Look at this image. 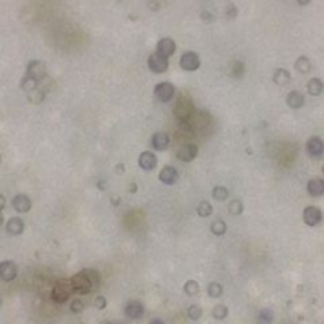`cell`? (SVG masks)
<instances>
[{"label":"cell","mask_w":324,"mask_h":324,"mask_svg":"<svg viewBox=\"0 0 324 324\" xmlns=\"http://www.w3.org/2000/svg\"><path fill=\"white\" fill-rule=\"evenodd\" d=\"M174 116L180 124H188L195 116V106L192 98H188L185 95L179 97L177 103L174 106Z\"/></svg>","instance_id":"1"},{"label":"cell","mask_w":324,"mask_h":324,"mask_svg":"<svg viewBox=\"0 0 324 324\" xmlns=\"http://www.w3.org/2000/svg\"><path fill=\"white\" fill-rule=\"evenodd\" d=\"M72 293H75L73 286H72V280L62 278L54 285L52 291H51V298L54 302H57V304H63V302H67L70 299Z\"/></svg>","instance_id":"2"},{"label":"cell","mask_w":324,"mask_h":324,"mask_svg":"<svg viewBox=\"0 0 324 324\" xmlns=\"http://www.w3.org/2000/svg\"><path fill=\"white\" fill-rule=\"evenodd\" d=\"M70 280H72L73 291L76 294H89L94 288V283L90 281V278L86 275V272L84 271L79 272V274H76V275H73Z\"/></svg>","instance_id":"3"},{"label":"cell","mask_w":324,"mask_h":324,"mask_svg":"<svg viewBox=\"0 0 324 324\" xmlns=\"http://www.w3.org/2000/svg\"><path fill=\"white\" fill-rule=\"evenodd\" d=\"M153 94L157 97V100L161 103H168L171 101L174 95H175V87L173 86L171 82H160L155 86L153 89Z\"/></svg>","instance_id":"4"},{"label":"cell","mask_w":324,"mask_h":324,"mask_svg":"<svg viewBox=\"0 0 324 324\" xmlns=\"http://www.w3.org/2000/svg\"><path fill=\"white\" fill-rule=\"evenodd\" d=\"M147 67H149L150 72L153 73H165L168 67H170V62H168V57L161 55L160 52H153L149 55V59H147Z\"/></svg>","instance_id":"5"},{"label":"cell","mask_w":324,"mask_h":324,"mask_svg":"<svg viewBox=\"0 0 324 324\" xmlns=\"http://www.w3.org/2000/svg\"><path fill=\"white\" fill-rule=\"evenodd\" d=\"M179 63H180V68L185 70V72H196V70L201 67V59L195 51H187L182 54Z\"/></svg>","instance_id":"6"},{"label":"cell","mask_w":324,"mask_h":324,"mask_svg":"<svg viewBox=\"0 0 324 324\" xmlns=\"http://www.w3.org/2000/svg\"><path fill=\"white\" fill-rule=\"evenodd\" d=\"M196 155H198V146L193 143H185L177 149L175 157L184 163H188V161H193L196 158Z\"/></svg>","instance_id":"7"},{"label":"cell","mask_w":324,"mask_h":324,"mask_svg":"<svg viewBox=\"0 0 324 324\" xmlns=\"http://www.w3.org/2000/svg\"><path fill=\"white\" fill-rule=\"evenodd\" d=\"M27 76L41 82L46 77V65L41 60H32L27 65Z\"/></svg>","instance_id":"8"},{"label":"cell","mask_w":324,"mask_h":324,"mask_svg":"<svg viewBox=\"0 0 324 324\" xmlns=\"http://www.w3.org/2000/svg\"><path fill=\"white\" fill-rule=\"evenodd\" d=\"M307 152L310 157L320 158L324 155V141L320 136H312L307 141Z\"/></svg>","instance_id":"9"},{"label":"cell","mask_w":324,"mask_h":324,"mask_svg":"<svg viewBox=\"0 0 324 324\" xmlns=\"http://www.w3.org/2000/svg\"><path fill=\"white\" fill-rule=\"evenodd\" d=\"M18 275V266L13 261H2L0 263V280L13 281Z\"/></svg>","instance_id":"10"},{"label":"cell","mask_w":324,"mask_h":324,"mask_svg":"<svg viewBox=\"0 0 324 324\" xmlns=\"http://www.w3.org/2000/svg\"><path fill=\"white\" fill-rule=\"evenodd\" d=\"M323 220V212L315 206H308L304 209V222L308 226H316Z\"/></svg>","instance_id":"11"},{"label":"cell","mask_w":324,"mask_h":324,"mask_svg":"<svg viewBox=\"0 0 324 324\" xmlns=\"http://www.w3.org/2000/svg\"><path fill=\"white\" fill-rule=\"evenodd\" d=\"M158 179H160L161 184H165V185H174L175 182H177V179H179V173H177V170H175L174 166L168 165V166H165L163 170L160 171Z\"/></svg>","instance_id":"12"},{"label":"cell","mask_w":324,"mask_h":324,"mask_svg":"<svg viewBox=\"0 0 324 324\" xmlns=\"http://www.w3.org/2000/svg\"><path fill=\"white\" fill-rule=\"evenodd\" d=\"M138 163H139V166L143 168L144 171H153L155 168H157L158 160H157V157H155L153 152L146 150V152H143V153L139 155Z\"/></svg>","instance_id":"13"},{"label":"cell","mask_w":324,"mask_h":324,"mask_svg":"<svg viewBox=\"0 0 324 324\" xmlns=\"http://www.w3.org/2000/svg\"><path fill=\"white\" fill-rule=\"evenodd\" d=\"M125 315L131 320H139L144 316V305L139 300H130L125 305Z\"/></svg>","instance_id":"14"},{"label":"cell","mask_w":324,"mask_h":324,"mask_svg":"<svg viewBox=\"0 0 324 324\" xmlns=\"http://www.w3.org/2000/svg\"><path fill=\"white\" fill-rule=\"evenodd\" d=\"M170 143H171L170 135L165 133V131L155 133V135L152 136V139H150V144H152V147H153L155 150H166L168 146H170Z\"/></svg>","instance_id":"15"},{"label":"cell","mask_w":324,"mask_h":324,"mask_svg":"<svg viewBox=\"0 0 324 324\" xmlns=\"http://www.w3.org/2000/svg\"><path fill=\"white\" fill-rule=\"evenodd\" d=\"M157 52L165 55V57H171V55L175 52V41L170 37L161 38L157 43Z\"/></svg>","instance_id":"16"},{"label":"cell","mask_w":324,"mask_h":324,"mask_svg":"<svg viewBox=\"0 0 324 324\" xmlns=\"http://www.w3.org/2000/svg\"><path fill=\"white\" fill-rule=\"evenodd\" d=\"M13 207H15L16 212L25 214L32 209V201L29 196H25V195H16L15 198H13Z\"/></svg>","instance_id":"17"},{"label":"cell","mask_w":324,"mask_h":324,"mask_svg":"<svg viewBox=\"0 0 324 324\" xmlns=\"http://www.w3.org/2000/svg\"><path fill=\"white\" fill-rule=\"evenodd\" d=\"M307 192L310 196H315V198H320L324 195V180L321 177H313L308 180L307 184Z\"/></svg>","instance_id":"18"},{"label":"cell","mask_w":324,"mask_h":324,"mask_svg":"<svg viewBox=\"0 0 324 324\" xmlns=\"http://www.w3.org/2000/svg\"><path fill=\"white\" fill-rule=\"evenodd\" d=\"M305 103V97L302 92H299V90H293V92L288 94L286 97V104L293 109H299L304 106Z\"/></svg>","instance_id":"19"},{"label":"cell","mask_w":324,"mask_h":324,"mask_svg":"<svg viewBox=\"0 0 324 324\" xmlns=\"http://www.w3.org/2000/svg\"><path fill=\"white\" fill-rule=\"evenodd\" d=\"M6 231H8V234H11V236L23 234V231H24V222L21 220L19 217L10 218L8 223H6Z\"/></svg>","instance_id":"20"},{"label":"cell","mask_w":324,"mask_h":324,"mask_svg":"<svg viewBox=\"0 0 324 324\" xmlns=\"http://www.w3.org/2000/svg\"><path fill=\"white\" fill-rule=\"evenodd\" d=\"M272 81L277 84V86H286V84H290L291 81V73L288 72L285 68H277L275 72L272 75Z\"/></svg>","instance_id":"21"},{"label":"cell","mask_w":324,"mask_h":324,"mask_svg":"<svg viewBox=\"0 0 324 324\" xmlns=\"http://www.w3.org/2000/svg\"><path fill=\"white\" fill-rule=\"evenodd\" d=\"M307 92L312 97H320L324 92V82L320 77H313V79H310L307 84Z\"/></svg>","instance_id":"22"},{"label":"cell","mask_w":324,"mask_h":324,"mask_svg":"<svg viewBox=\"0 0 324 324\" xmlns=\"http://www.w3.org/2000/svg\"><path fill=\"white\" fill-rule=\"evenodd\" d=\"M294 68L296 72L300 73V75H307L312 72V60H310L308 57H305V55H300V57L294 62Z\"/></svg>","instance_id":"23"},{"label":"cell","mask_w":324,"mask_h":324,"mask_svg":"<svg viewBox=\"0 0 324 324\" xmlns=\"http://www.w3.org/2000/svg\"><path fill=\"white\" fill-rule=\"evenodd\" d=\"M45 97H46V92L40 86L37 89L30 90V92H27V98H29V101L33 103V104H40L41 101L45 100Z\"/></svg>","instance_id":"24"},{"label":"cell","mask_w":324,"mask_h":324,"mask_svg":"<svg viewBox=\"0 0 324 324\" xmlns=\"http://www.w3.org/2000/svg\"><path fill=\"white\" fill-rule=\"evenodd\" d=\"M228 226L226 223H224L222 218H217V220H214L212 223H210V232L215 236H223L224 232H226Z\"/></svg>","instance_id":"25"},{"label":"cell","mask_w":324,"mask_h":324,"mask_svg":"<svg viewBox=\"0 0 324 324\" xmlns=\"http://www.w3.org/2000/svg\"><path fill=\"white\" fill-rule=\"evenodd\" d=\"M199 283L196 280H188L187 283L184 285V293L190 298H193V296H198L199 294Z\"/></svg>","instance_id":"26"},{"label":"cell","mask_w":324,"mask_h":324,"mask_svg":"<svg viewBox=\"0 0 324 324\" xmlns=\"http://www.w3.org/2000/svg\"><path fill=\"white\" fill-rule=\"evenodd\" d=\"M38 81L37 79H33V77H30V76H24L23 77V81H21V89L24 90V92H30V90H33V89H37L38 87Z\"/></svg>","instance_id":"27"},{"label":"cell","mask_w":324,"mask_h":324,"mask_svg":"<svg viewBox=\"0 0 324 324\" xmlns=\"http://www.w3.org/2000/svg\"><path fill=\"white\" fill-rule=\"evenodd\" d=\"M207 294H209V298H214V299L222 298L223 286L220 283H217V281H212V283H209V286H207Z\"/></svg>","instance_id":"28"},{"label":"cell","mask_w":324,"mask_h":324,"mask_svg":"<svg viewBox=\"0 0 324 324\" xmlns=\"http://www.w3.org/2000/svg\"><path fill=\"white\" fill-rule=\"evenodd\" d=\"M245 73V65L242 62H232L231 63V76L236 77V79H241V77L244 76Z\"/></svg>","instance_id":"29"},{"label":"cell","mask_w":324,"mask_h":324,"mask_svg":"<svg viewBox=\"0 0 324 324\" xmlns=\"http://www.w3.org/2000/svg\"><path fill=\"white\" fill-rule=\"evenodd\" d=\"M212 196H214V199H217V201H224L229 196V190L226 187L217 185L212 190Z\"/></svg>","instance_id":"30"},{"label":"cell","mask_w":324,"mask_h":324,"mask_svg":"<svg viewBox=\"0 0 324 324\" xmlns=\"http://www.w3.org/2000/svg\"><path fill=\"white\" fill-rule=\"evenodd\" d=\"M228 313H229V310H228V307L226 305H223V304H218V305H215L214 308H212V316L215 320H224L228 316Z\"/></svg>","instance_id":"31"},{"label":"cell","mask_w":324,"mask_h":324,"mask_svg":"<svg viewBox=\"0 0 324 324\" xmlns=\"http://www.w3.org/2000/svg\"><path fill=\"white\" fill-rule=\"evenodd\" d=\"M196 214H198L199 217H209L210 214H212V206H210V202L201 201L198 204V207H196Z\"/></svg>","instance_id":"32"},{"label":"cell","mask_w":324,"mask_h":324,"mask_svg":"<svg viewBox=\"0 0 324 324\" xmlns=\"http://www.w3.org/2000/svg\"><path fill=\"white\" fill-rule=\"evenodd\" d=\"M228 210H229L231 215H241L242 210H244L242 201H241V199H232V201L229 202V206H228Z\"/></svg>","instance_id":"33"},{"label":"cell","mask_w":324,"mask_h":324,"mask_svg":"<svg viewBox=\"0 0 324 324\" xmlns=\"http://www.w3.org/2000/svg\"><path fill=\"white\" fill-rule=\"evenodd\" d=\"M187 315H188V318H190V320L198 321V320L201 318V316H202V308H201L199 305L193 304V305H190V307H188Z\"/></svg>","instance_id":"34"},{"label":"cell","mask_w":324,"mask_h":324,"mask_svg":"<svg viewBox=\"0 0 324 324\" xmlns=\"http://www.w3.org/2000/svg\"><path fill=\"white\" fill-rule=\"evenodd\" d=\"M84 272H86V275H87V277L90 278V281L94 283V286L100 283L101 277H100V274H98L95 269H84Z\"/></svg>","instance_id":"35"},{"label":"cell","mask_w":324,"mask_h":324,"mask_svg":"<svg viewBox=\"0 0 324 324\" xmlns=\"http://www.w3.org/2000/svg\"><path fill=\"white\" fill-rule=\"evenodd\" d=\"M84 302L81 300V299H75L73 302H72V305H70V310H72L73 313H81L82 310H84Z\"/></svg>","instance_id":"36"},{"label":"cell","mask_w":324,"mask_h":324,"mask_svg":"<svg viewBox=\"0 0 324 324\" xmlns=\"http://www.w3.org/2000/svg\"><path fill=\"white\" fill-rule=\"evenodd\" d=\"M224 15H226V18H229V19H234L236 16H237V8H236V5H228L226 6V10H224Z\"/></svg>","instance_id":"37"},{"label":"cell","mask_w":324,"mask_h":324,"mask_svg":"<svg viewBox=\"0 0 324 324\" xmlns=\"http://www.w3.org/2000/svg\"><path fill=\"white\" fill-rule=\"evenodd\" d=\"M94 304H95V307L98 310H104V308H106V299H104L103 296H97L95 300H94Z\"/></svg>","instance_id":"38"},{"label":"cell","mask_w":324,"mask_h":324,"mask_svg":"<svg viewBox=\"0 0 324 324\" xmlns=\"http://www.w3.org/2000/svg\"><path fill=\"white\" fill-rule=\"evenodd\" d=\"M259 321L271 323L272 321V312H271V310H263V312L259 313Z\"/></svg>","instance_id":"39"},{"label":"cell","mask_w":324,"mask_h":324,"mask_svg":"<svg viewBox=\"0 0 324 324\" xmlns=\"http://www.w3.org/2000/svg\"><path fill=\"white\" fill-rule=\"evenodd\" d=\"M201 19L204 21V23H212V21H214V15H212V13H209L207 10H202V11H201Z\"/></svg>","instance_id":"40"},{"label":"cell","mask_w":324,"mask_h":324,"mask_svg":"<svg viewBox=\"0 0 324 324\" xmlns=\"http://www.w3.org/2000/svg\"><path fill=\"white\" fill-rule=\"evenodd\" d=\"M116 173H117V174H124V173H125V166H124L122 163H119V165L116 166Z\"/></svg>","instance_id":"41"},{"label":"cell","mask_w":324,"mask_h":324,"mask_svg":"<svg viewBox=\"0 0 324 324\" xmlns=\"http://www.w3.org/2000/svg\"><path fill=\"white\" fill-rule=\"evenodd\" d=\"M97 187L100 188V190H106V188H108V184H106V182H104V180H101V182H98V185H97Z\"/></svg>","instance_id":"42"},{"label":"cell","mask_w":324,"mask_h":324,"mask_svg":"<svg viewBox=\"0 0 324 324\" xmlns=\"http://www.w3.org/2000/svg\"><path fill=\"white\" fill-rule=\"evenodd\" d=\"M5 204H6V199H5V196H2V195H0V210H2V209H5Z\"/></svg>","instance_id":"43"},{"label":"cell","mask_w":324,"mask_h":324,"mask_svg":"<svg viewBox=\"0 0 324 324\" xmlns=\"http://www.w3.org/2000/svg\"><path fill=\"white\" fill-rule=\"evenodd\" d=\"M149 324H165V323H163V320H160V318H155V320H152V321H150Z\"/></svg>","instance_id":"44"},{"label":"cell","mask_w":324,"mask_h":324,"mask_svg":"<svg viewBox=\"0 0 324 324\" xmlns=\"http://www.w3.org/2000/svg\"><path fill=\"white\" fill-rule=\"evenodd\" d=\"M310 2H312V0H298V3H299V5H302V6H305V5H308Z\"/></svg>","instance_id":"45"},{"label":"cell","mask_w":324,"mask_h":324,"mask_svg":"<svg viewBox=\"0 0 324 324\" xmlns=\"http://www.w3.org/2000/svg\"><path fill=\"white\" fill-rule=\"evenodd\" d=\"M130 192H131V193H135V192H136V185H135V184H131V185H130Z\"/></svg>","instance_id":"46"},{"label":"cell","mask_w":324,"mask_h":324,"mask_svg":"<svg viewBox=\"0 0 324 324\" xmlns=\"http://www.w3.org/2000/svg\"><path fill=\"white\" fill-rule=\"evenodd\" d=\"M100 324H112V323H111V321H108V320H103Z\"/></svg>","instance_id":"47"},{"label":"cell","mask_w":324,"mask_h":324,"mask_svg":"<svg viewBox=\"0 0 324 324\" xmlns=\"http://www.w3.org/2000/svg\"><path fill=\"white\" fill-rule=\"evenodd\" d=\"M3 224V217H2V214H0V226Z\"/></svg>","instance_id":"48"},{"label":"cell","mask_w":324,"mask_h":324,"mask_svg":"<svg viewBox=\"0 0 324 324\" xmlns=\"http://www.w3.org/2000/svg\"><path fill=\"white\" fill-rule=\"evenodd\" d=\"M0 161H2V155H0Z\"/></svg>","instance_id":"49"},{"label":"cell","mask_w":324,"mask_h":324,"mask_svg":"<svg viewBox=\"0 0 324 324\" xmlns=\"http://www.w3.org/2000/svg\"><path fill=\"white\" fill-rule=\"evenodd\" d=\"M323 174H324V166H323Z\"/></svg>","instance_id":"50"},{"label":"cell","mask_w":324,"mask_h":324,"mask_svg":"<svg viewBox=\"0 0 324 324\" xmlns=\"http://www.w3.org/2000/svg\"><path fill=\"white\" fill-rule=\"evenodd\" d=\"M81 324H84V323H81Z\"/></svg>","instance_id":"51"},{"label":"cell","mask_w":324,"mask_h":324,"mask_svg":"<svg viewBox=\"0 0 324 324\" xmlns=\"http://www.w3.org/2000/svg\"><path fill=\"white\" fill-rule=\"evenodd\" d=\"M0 302H2V300H0Z\"/></svg>","instance_id":"52"}]
</instances>
